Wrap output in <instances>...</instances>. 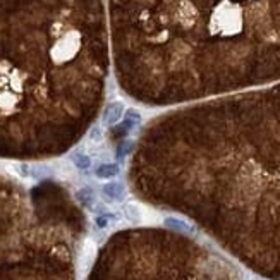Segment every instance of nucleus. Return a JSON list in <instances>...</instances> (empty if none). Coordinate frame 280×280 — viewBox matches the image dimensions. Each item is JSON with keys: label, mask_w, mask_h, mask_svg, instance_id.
Wrapping results in <instances>:
<instances>
[{"label": "nucleus", "mask_w": 280, "mask_h": 280, "mask_svg": "<svg viewBox=\"0 0 280 280\" xmlns=\"http://www.w3.org/2000/svg\"><path fill=\"white\" fill-rule=\"evenodd\" d=\"M100 194L107 203H124L128 198V187L120 181H107L100 187Z\"/></svg>", "instance_id": "1"}, {"label": "nucleus", "mask_w": 280, "mask_h": 280, "mask_svg": "<svg viewBox=\"0 0 280 280\" xmlns=\"http://www.w3.org/2000/svg\"><path fill=\"white\" fill-rule=\"evenodd\" d=\"M124 112H126V107H124L122 102H112L105 107L102 113V124L105 128H113L117 124H120L124 117Z\"/></svg>", "instance_id": "2"}, {"label": "nucleus", "mask_w": 280, "mask_h": 280, "mask_svg": "<svg viewBox=\"0 0 280 280\" xmlns=\"http://www.w3.org/2000/svg\"><path fill=\"white\" fill-rule=\"evenodd\" d=\"M69 162L79 172H90L91 165H93V158H91V155L83 146H77V148H74L73 151L69 153Z\"/></svg>", "instance_id": "3"}, {"label": "nucleus", "mask_w": 280, "mask_h": 280, "mask_svg": "<svg viewBox=\"0 0 280 280\" xmlns=\"http://www.w3.org/2000/svg\"><path fill=\"white\" fill-rule=\"evenodd\" d=\"M76 201L86 210H93L98 205V193L93 186H83L76 191Z\"/></svg>", "instance_id": "4"}, {"label": "nucleus", "mask_w": 280, "mask_h": 280, "mask_svg": "<svg viewBox=\"0 0 280 280\" xmlns=\"http://www.w3.org/2000/svg\"><path fill=\"white\" fill-rule=\"evenodd\" d=\"M93 174L98 181H113L120 174V165L117 162H102L95 167Z\"/></svg>", "instance_id": "5"}, {"label": "nucleus", "mask_w": 280, "mask_h": 280, "mask_svg": "<svg viewBox=\"0 0 280 280\" xmlns=\"http://www.w3.org/2000/svg\"><path fill=\"white\" fill-rule=\"evenodd\" d=\"M141 122H143L141 112L136 109H129L124 112V117L122 120H120V129H122V131H132V129L138 128Z\"/></svg>", "instance_id": "6"}, {"label": "nucleus", "mask_w": 280, "mask_h": 280, "mask_svg": "<svg viewBox=\"0 0 280 280\" xmlns=\"http://www.w3.org/2000/svg\"><path fill=\"white\" fill-rule=\"evenodd\" d=\"M119 215L113 213V211H109L105 208L103 211H98L95 217V225L98 227V229L105 230V229H110L112 225H115L117 222H119Z\"/></svg>", "instance_id": "7"}, {"label": "nucleus", "mask_w": 280, "mask_h": 280, "mask_svg": "<svg viewBox=\"0 0 280 280\" xmlns=\"http://www.w3.org/2000/svg\"><path fill=\"white\" fill-rule=\"evenodd\" d=\"M122 215L124 219L129 220L131 224H139L141 222V211H139V208L136 206V205L132 203H126L122 206Z\"/></svg>", "instance_id": "8"}, {"label": "nucleus", "mask_w": 280, "mask_h": 280, "mask_svg": "<svg viewBox=\"0 0 280 280\" xmlns=\"http://www.w3.org/2000/svg\"><path fill=\"white\" fill-rule=\"evenodd\" d=\"M131 148H132V143L129 141V139H124V141H120L119 145H117V148H115V158H117V160H119V162L126 160V157L129 155Z\"/></svg>", "instance_id": "9"}, {"label": "nucleus", "mask_w": 280, "mask_h": 280, "mask_svg": "<svg viewBox=\"0 0 280 280\" xmlns=\"http://www.w3.org/2000/svg\"><path fill=\"white\" fill-rule=\"evenodd\" d=\"M52 175V168L47 167V165H31V179H45Z\"/></svg>", "instance_id": "10"}, {"label": "nucleus", "mask_w": 280, "mask_h": 280, "mask_svg": "<svg viewBox=\"0 0 280 280\" xmlns=\"http://www.w3.org/2000/svg\"><path fill=\"white\" fill-rule=\"evenodd\" d=\"M103 138H105V132H103L102 126H93L90 129V132H88V139L91 143H95V145H100L103 141Z\"/></svg>", "instance_id": "11"}, {"label": "nucleus", "mask_w": 280, "mask_h": 280, "mask_svg": "<svg viewBox=\"0 0 280 280\" xmlns=\"http://www.w3.org/2000/svg\"><path fill=\"white\" fill-rule=\"evenodd\" d=\"M11 168L22 179H31V164H12Z\"/></svg>", "instance_id": "12"}, {"label": "nucleus", "mask_w": 280, "mask_h": 280, "mask_svg": "<svg viewBox=\"0 0 280 280\" xmlns=\"http://www.w3.org/2000/svg\"><path fill=\"white\" fill-rule=\"evenodd\" d=\"M165 225H167L168 229L179 230V232H187V230H189V225H187V224H184L182 220H179V219H172V217L165 219Z\"/></svg>", "instance_id": "13"}]
</instances>
